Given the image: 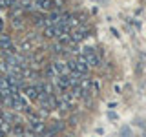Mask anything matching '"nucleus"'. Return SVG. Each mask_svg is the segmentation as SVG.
<instances>
[{
	"label": "nucleus",
	"instance_id": "nucleus-1",
	"mask_svg": "<svg viewBox=\"0 0 146 137\" xmlns=\"http://www.w3.org/2000/svg\"><path fill=\"white\" fill-rule=\"evenodd\" d=\"M79 57L84 61L86 64H88L90 68H99L100 62H102V59H100V55L95 51L93 48H82L80 49V55Z\"/></svg>",
	"mask_w": 146,
	"mask_h": 137
},
{
	"label": "nucleus",
	"instance_id": "nucleus-4",
	"mask_svg": "<svg viewBox=\"0 0 146 137\" xmlns=\"http://www.w3.org/2000/svg\"><path fill=\"white\" fill-rule=\"evenodd\" d=\"M13 26H15V27H22V26H24L22 18L20 17H13Z\"/></svg>",
	"mask_w": 146,
	"mask_h": 137
},
{
	"label": "nucleus",
	"instance_id": "nucleus-3",
	"mask_svg": "<svg viewBox=\"0 0 146 137\" xmlns=\"http://www.w3.org/2000/svg\"><path fill=\"white\" fill-rule=\"evenodd\" d=\"M49 128H51V130H55V132L58 134V132L64 130V122H62V121H53V124L49 126Z\"/></svg>",
	"mask_w": 146,
	"mask_h": 137
},
{
	"label": "nucleus",
	"instance_id": "nucleus-2",
	"mask_svg": "<svg viewBox=\"0 0 146 137\" xmlns=\"http://www.w3.org/2000/svg\"><path fill=\"white\" fill-rule=\"evenodd\" d=\"M99 91H100V82L97 79H93L91 80V95H97Z\"/></svg>",
	"mask_w": 146,
	"mask_h": 137
}]
</instances>
